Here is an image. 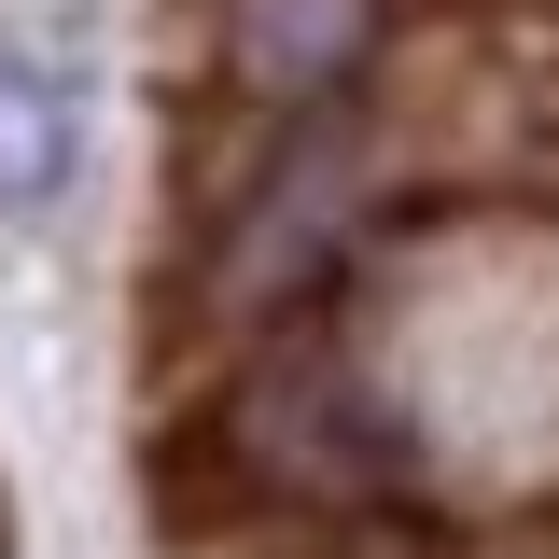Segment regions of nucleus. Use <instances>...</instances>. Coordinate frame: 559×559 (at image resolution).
<instances>
[{"instance_id":"1","label":"nucleus","mask_w":559,"mask_h":559,"mask_svg":"<svg viewBox=\"0 0 559 559\" xmlns=\"http://www.w3.org/2000/svg\"><path fill=\"white\" fill-rule=\"evenodd\" d=\"M84 182V70L0 43V224H57Z\"/></svg>"},{"instance_id":"2","label":"nucleus","mask_w":559,"mask_h":559,"mask_svg":"<svg viewBox=\"0 0 559 559\" xmlns=\"http://www.w3.org/2000/svg\"><path fill=\"white\" fill-rule=\"evenodd\" d=\"M57 14H84V0H57Z\"/></svg>"}]
</instances>
